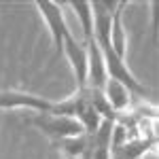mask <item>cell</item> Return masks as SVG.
<instances>
[{
	"mask_svg": "<svg viewBox=\"0 0 159 159\" xmlns=\"http://www.w3.org/2000/svg\"><path fill=\"white\" fill-rule=\"evenodd\" d=\"M30 123L38 127L45 136L53 138L55 142L64 140V138H72V136L85 134L81 123L72 119V117H64V115H53V112H34V117Z\"/></svg>",
	"mask_w": 159,
	"mask_h": 159,
	"instance_id": "1",
	"label": "cell"
},
{
	"mask_svg": "<svg viewBox=\"0 0 159 159\" xmlns=\"http://www.w3.org/2000/svg\"><path fill=\"white\" fill-rule=\"evenodd\" d=\"M36 9L43 17L45 25L49 28L51 40H53V49H55V57H61V51H64V40L70 36L72 32L68 30V24L64 19V13L61 7L53 0H38Z\"/></svg>",
	"mask_w": 159,
	"mask_h": 159,
	"instance_id": "2",
	"label": "cell"
},
{
	"mask_svg": "<svg viewBox=\"0 0 159 159\" xmlns=\"http://www.w3.org/2000/svg\"><path fill=\"white\" fill-rule=\"evenodd\" d=\"M100 51H102V57H104V66H106V76L112 79V81H119L121 85H125L132 93H140V96H148V89L138 79H136L129 66L125 64V60H121L119 55H115V51L110 49L108 45H98Z\"/></svg>",
	"mask_w": 159,
	"mask_h": 159,
	"instance_id": "3",
	"label": "cell"
},
{
	"mask_svg": "<svg viewBox=\"0 0 159 159\" xmlns=\"http://www.w3.org/2000/svg\"><path fill=\"white\" fill-rule=\"evenodd\" d=\"M0 108H30L32 112H51L53 102L19 89H4L0 91Z\"/></svg>",
	"mask_w": 159,
	"mask_h": 159,
	"instance_id": "4",
	"label": "cell"
},
{
	"mask_svg": "<svg viewBox=\"0 0 159 159\" xmlns=\"http://www.w3.org/2000/svg\"><path fill=\"white\" fill-rule=\"evenodd\" d=\"M66 60L72 68L74 81H76V89H83L87 87V49L85 43H79L76 38L70 34V36L64 40V51Z\"/></svg>",
	"mask_w": 159,
	"mask_h": 159,
	"instance_id": "5",
	"label": "cell"
},
{
	"mask_svg": "<svg viewBox=\"0 0 159 159\" xmlns=\"http://www.w3.org/2000/svg\"><path fill=\"white\" fill-rule=\"evenodd\" d=\"M87 49V87H98L102 89L106 83V66H104V57H102V51H100L98 43L91 38L85 43Z\"/></svg>",
	"mask_w": 159,
	"mask_h": 159,
	"instance_id": "6",
	"label": "cell"
},
{
	"mask_svg": "<svg viewBox=\"0 0 159 159\" xmlns=\"http://www.w3.org/2000/svg\"><path fill=\"white\" fill-rule=\"evenodd\" d=\"M127 2H119L117 9L112 13V24H110V49L115 51V55H119L121 60H125L127 55V36H125V30H123V9H125Z\"/></svg>",
	"mask_w": 159,
	"mask_h": 159,
	"instance_id": "7",
	"label": "cell"
},
{
	"mask_svg": "<svg viewBox=\"0 0 159 159\" xmlns=\"http://www.w3.org/2000/svg\"><path fill=\"white\" fill-rule=\"evenodd\" d=\"M102 93H104V98L108 100L110 108L115 110L117 115L123 112V110L132 104V91H129L125 85H121L119 81L106 79V83H104V87H102Z\"/></svg>",
	"mask_w": 159,
	"mask_h": 159,
	"instance_id": "8",
	"label": "cell"
},
{
	"mask_svg": "<svg viewBox=\"0 0 159 159\" xmlns=\"http://www.w3.org/2000/svg\"><path fill=\"white\" fill-rule=\"evenodd\" d=\"M57 144H60L61 151H64L70 159H79L81 155H85L87 151L91 148V138H89L87 134H81V136H72V138L57 140Z\"/></svg>",
	"mask_w": 159,
	"mask_h": 159,
	"instance_id": "9",
	"label": "cell"
},
{
	"mask_svg": "<svg viewBox=\"0 0 159 159\" xmlns=\"http://www.w3.org/2000/svg\"><path fill=\"white\" fill-rule=\"evenodd\" d=\"M70 9L76 13V19L81 21V30L85 43L93 38V13H91V2H68Z\"/></svg>",
	"mask_w": 159,
	"mask_h": 159,
	"instance_id": "10",
	"label": "cell"
},
{
	"mask_svg": "<svg viewBox=\"0 0 159 159\" xmlns=\"http://www.w3.org/2000/svg\"><path fill=\"white\" fill-rule=\"evenodd\" d=\"M79 159H91V148H89V151H87L85 155H81V157H79Z\"/></svg>",
	"mask_w": 159,
	"mask_h": 159,
	"instance_id": "11",
	"label": "cell"
}]
</instances>
